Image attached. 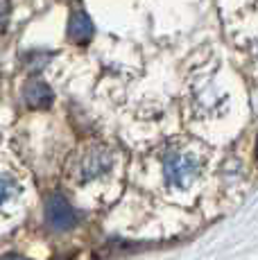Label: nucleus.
I'll use <instances>...</instances> for the list:
<instances>
[{
  "instance_id": "nucleus-1",
  "label": "nucleus",
  "mask_w": 258,
  "mask_h": 260,
  "mask_svg": "<svg viewBox=\"0 0 258 260\" xmlns=\"http://www.w3.org/2000/svg\"><path fill=\"white\" fill-rule=\"evenodd\" d=\"M202 156L190 147H172L163 158V177L172 190H188L202 174Z\"/></svg>"
},
{
  "instance_id": "nucleus-2",
  "label": "nucleus",
  "mask_w": 258,
  "mask_h": 260,
  "mask_svg": "<svg viewBox=\"0 0 258 260\" xmlns=\"http://www.w3.org/2000/svg\"><path fill=\"white\" fill-rule=\"evenodd\" d=\"M111 166H113V156L109 154V149L100 147V145H93V147L84 149V154L79 158H75L73 174H75L77 183H88L104 177L111 170Z\"/></svg>"
},
{
  "instance_id": "nucleus-3",
  "label": "nucleus",
  "mask_w": 258,
  "mask_h": 260,
  "mask_svg": "<svg viewBox=\"0 0 258 260\" xmlns=\"http://www.w3.org/2000/svg\"><path fill=\"white\" fill-rule=\"evenodd\" d=\"M46 215H48L50 226L57 229V231H71V229L77 224V213L73 211V206L66 202V197H61V194H52V197L48 199Z\"/></svg>"
},
{
  "instance_id": "nucleus-4",
  "label": "nucleus",
  "mask_w": 258,
  "mask_h": 260,
  "mask_svg": "<svg viewBox=\"0 0 258 260\" xmlns=\"http://www.w3.org/2000/svg\"><path fill=\"white\" fill-rule=\"evenodd\" d=\"M93 37V23L86 12H73L68 21V39L73 43H86Z\"/></svg>"
},
{
  "instance_id": "nucleus-5",
  "label": "nucleus",
  "mask_w": 258,
  "mask_h": 260,
  "mask_svg": "<svg viewBox=\"0 0 258 260\" xmlns=\"http://www.w3.org/2000/svg\"><path fill=\"white\" fill-rule=\"evenodd\" d=\"M25 100H27L29 107H34V109L50 107L52 91H50V86H48V84L37 82V79H34V82H27V86H25Z\"/></svg>"
},
{
  "instance_id": "nucleus-6",
  "label": "nucleus",
  "mask_w": 258,
  "mask_h": 260,
  "mask_svg": "<svg viewBox=\"0 0 258 260\" xmlns=\"http://www.w3.org/2000/svg\"><path fill=\"white\" fill-rule=\"evenodd\" d=\"M18 194H21V186H18L16 179L0 172V208H5L14 199H18Z\"/></svg>"
},
{
  "instance_id": "nucleus-7",
  "label": "nucleus",
  "mask_w": 258,
  "mask_h": 260,
  "mask_svg": "<svg viewBox=\"0 0 258 260\" xmlns=\"http://www.w3.org/2000/svg\"><path fill=\"white\" fill-rule=\"evenodd\" d=\"M0 260H27V258L16 256V253H7V256H0Z\"/></svg>"
},
{
  "instance_id": "nucleus-8",
  "label": "nucleus",
  "mask_w": 258,
  "mask_h": 260,
  "mask_svg": "<svg viewBox=\"0 0 258 260\" xmlns=\"http://www.w3.org/2000/svg\"><path fill=\"white\" fill-rule=\"evenodd\" d=\"M256 158H258V143H256Z\"/></svg>"
}]
</instances>
